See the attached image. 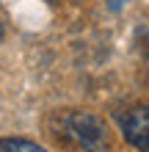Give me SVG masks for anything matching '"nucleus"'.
I'll return each instance as SVG.
<instances>
[{"label": "nucleus", "instance_id": "1", "mask_svg": "<svg viewBox=\"0 0 149 152\" xmlns=\"http://www.w3.org/2000/svg\"><path fill=\"white\" fill-rule=\"evenodd\" d=\"M61 138L77 152H105L108 149V133L105 124L94 113L72 111L61 119Z\"/></svg>", "mask_w": 149, "mask_h": 152}, {"label": "nucleus", "instance_id": "2", "mask_svg": "<svg viewBox=\"0 0 149 152\" xmlns=\"http://www.w3.org/2000/svg\"><path fill=\"white\" fill-rule=\"evenodd\" d=\"M121 133L135 149L149 152V105H135L121 116Z\"/></svg>", "mask_w": 149, "mask_h": 152}, {"label": "nucleus", "instance_id": "3", "mask_svg": "<svg viewBox=\"0 0 149 152\" xmlns=\"http://www.w3.org/2000/svg\"><path fill=\"white\" fill-rule=\"evenodd\" d=\"M0 152H47V149L28 141V138H3L0 141Z\"/></svg>", "mask_w": 149, "mask_h": 152}, {"label": "nucleus", "instance_id": "4", "mask_svg": "<svg viewBox=\"0 0 149 152\" xmlns=\"http://www.w3.org/2000/svg\"><path fill=\"white\" fill-rule=\"evenodd\" d=\"M144 47H146V56H149V36H146V42H144Z\"/></svg>", "mask_w": 149, "mask_h": 152}, {"label": "nucleus", "instance_id": "5", "mask_svg": "<svg viewBox=\"0 0 149 152\" xmlns=\"http://www.w3.org/2000/svg\"><path fill=\"white\" fill-rule=\"evenodd\" d=\"M0 39H3V28H0Z\"/></svg>", "mask_w": 149, "mask_h": 152}]
</instances>
